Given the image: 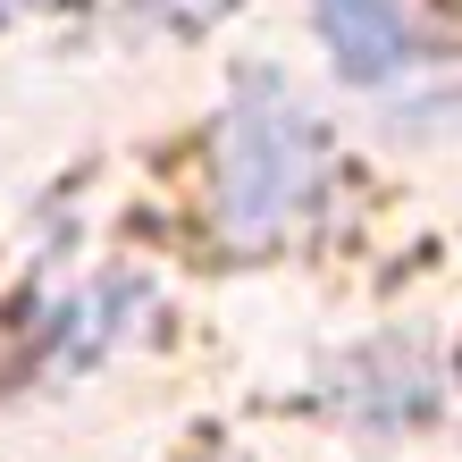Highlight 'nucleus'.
<instances>
[{
  "label": "nucleus",
  "instance_id": "obj_1",
  "mask_svg": "<svg viewBox=\"0 0 462 462\" xmlns=\"http://www.w3.org/2000/svg\"><path fill=\"white\" fill-rule=\"evenodd\" d=\"M311 185V126L294 118L278 85H244V110L227 126V227L269 236Z\"/></svg>",
  "mask_w": 462,
  "mask_h": 462
},
{
  "label": "nucleus",
  "instance_id": "obj_2",
  "mask_svg": "<svg viewBox=\"0 0 462 462\" xmlns=\"http://www.w3.org/2000/svg\"><path fill=\"white\" fill-rule=\"evenodd\" d=\"M311 9H319L337 76H353V85H378L412 60V25H403L395 0H311Z\"/></svg>",
  "mask_w": 462,
  "mask_h": 462
}]
</instances>
